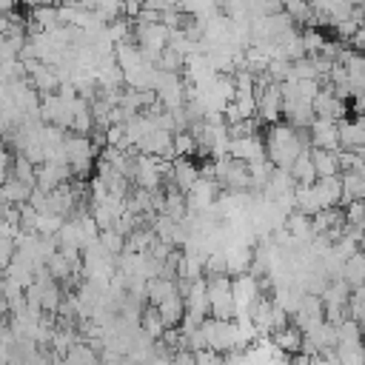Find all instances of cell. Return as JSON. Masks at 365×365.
I'll return each mask as SVG.
<instances>
[{
	"label": "cell",
	"instance_id": "cell-1",
	"mask_svg": "<svg viewBox=\"0 0 365 365\" xmlns=\"http://www.w3.org/2000/svg\"><path fill=\"white\" fill-rule=\"evenodd\" d=\"M308 145H311L308 128H297V125H291L288 120H285V123H282V120L271 123V128H268V134H265V157H268L274 165H279V168H288V165L294 163V157H297L302 148H308Z\"/></svg>",
	"mask_w": 365,
	"mask_h": 365
},
{
	"label": "cell",
	"instance_id": "cell-2",
	"mask_svg": "<svg viewBox=\"0 0 365 365\" xmlns=\"http://www.w3.org/2000/svg\"><path fill=\"white\" fill-rule=\"evenodd\" d=\"M63 157L71 165V174L74 177H86V174H91V163L97 157V145L91 143L88 134L66 131L63 134Z\"/></svg>",
	"mask_w": 365,
	"mask_h": 365
},
{
	"label": "cell",
	"instance_id": "cell-3",
	"mask_svg": "<svg viewBox=\"0 0 365 365\" xmlns=\"http://www.w3.org/2000/svg\"><path fill=\"white\" fill-rule=\"evenodd\" d=\"M200 331L205 336V345L220 351V354H228L234 348H240V339H237V322L234 319H220V317H205L200 322Z\"/></svg>",
	"mask_w": 365,
	"mask_h": 365
},
{
	"label": "cell",
	"instance_id": "cell-4",
	"mask_svg": "<svg viewBox=\"0 0 365 365\" xmlns=\"http://www.w3.org/2000/svg\"><path fill=\"white\" fill-rule=\"evenodd\" d=\"M254 91H257V117L268 125L282 120V88H279V83L271 80L265 86H254Z\"/></svg>",
	"mask_w": 365,
	"mask_h": 365
},
{
	"label": "cell",
	"instance_id": "cell-5",
	"mask_svg": "<svg viewBox=\"0 0 365 365\" xmlns=\"http://www.w3.org/2000/svg\"><path fill=\"white\" fill-rule=\"evenodd\" d=\"M311 108H314V114H317V117H328V120H342V117L348 114L345 100H339V97L334 94L331 83H319V91L314 94Z\"/></svg>",
	"mask_w": 365,
	"mask_h": 365
},
{
	"label": "cell",
	"instance_id": "cell-6",
	"mask_svg": "<svg viewBox=\"0 0 365 365\" xmlns=\"http://www.w3.org/2000/svg\"><path fill=\"white\" fill-rule=\"evenodd\" d=\"M228 154L242 160V163H251V160H262L265 157V137L257 131V134H242V137H231L228 140Z\"/></svg>",
	"mask_w": 365,
	"mask_h": 365
},
{
	"label": "cell",
	"instance_id": "cell-7",
	"mask_svg": "<svg viewBox=\"0 0 365 365\" xmlns=\"http://www.w3.org/2000/svg\"><path fill=\"white\" fill-rule=\"evenodd\" d=\"M308 137L311 148H339V120L314 117V123L308 125Z\"/></svg>",
	"mask_w": 365,
	"mask_h": 365
},
{
	"label": "cell",
	"instance_id": "cell-8",
	"mask_svg": "<svg viewBox=\"0 0 365 365\" xmlns=\"http://www.w3.org/2000/svg\"><path fill=\"white\" fill-rule=\"evenodd\" d=\"M311 191H314V200H317L319 208L339 205V197H342L339 174H336V177H317V180L311 182Z\"/></svg>",
	"mask_w": 365,
	"mask_h": 365
},
{
	"label": "cell",
	"instance_id": "cell-9",
	"mask_svg": "<svg viewBox=\"0 0 365 365\" xmlns=\"http://www.w3.org/2000/svg\"><path fill=\"white\" fill-rule=\"evenodd\" d=\"M200 177V165L197 163H191L188 157H174L171 160V174L165 177V180H171L182 194L194 185V180Z\"/></svg>",
	"mask_w": 365,
	"mask_h": 365
},
{
	"label": "cell",
	"instance_id": "cell-10",
	"mask_svg": "<svg viewBox=\"0 0 365 365\" xmlns=\"http://www.w3.org/2000/svg\"><path fill=\"white\" fill-rule=\"evenodd\" d=\"M271 342H274L282 354H288V359H291V354H297V351L302 348V331L288 319L282 328L271 331Z\"/></svg>",
	"mask_w": 365,
	"mask_h": 365
},
{
	"label": "cell",
	"instance_id": "cell-11",
	"mask_svg": "<svg viewBox=\"0 0 365 365\" xmlns=\"http://www.w3.org/2000/svg\"><path fill=\"white\" fill-rule=\"evenodd\" d=\"M288 171H291V177H294L297 185H311V182L317 180V168H314V160H311V145L302 148V151L294 157V163L288 165Z\"/></svg>",
	"mask_w": 365,
	"mask_h": 365
},
{
	"label": "cell",
	"instance_id": "cell-12",
	"mask_svg": "<svg viewBox=\"0 0 365 365\" xmlns=\"http://www.w3.org/2000/svg\"><path fill=\"white\" fill-rule=\"evenodd\" d=\"M177 291H180V285H177L174 277L157 274V277H148V279H145V297H148L151 305L163 302L165 297H171V294H177Z\"/></svg>",
	"mask_w": 365,
	"mask_h": 365
},
{
	"label": "cell",
	"instance_id": "cell-13",
	"mask_svg": "<svg viewBox=\"0 0 365 365\" xmlns=\"http://www.w3.org/2000/svg\"><path fill=\"white\" fill-rule=\"evenodd\" d=\"M154 308L160 311V317H163V322H165V328H177V325H180V319H182V314H185V302H182V291H177V294H171V297H165V299H163V302H157Z\"/></svg>",
	"mask_w": 365,
	"mask_h": 365
},
{
	"label": "cell",
	"instance_id": "cell-14",
	"mask_svg": "<svg viewBox=\"0 0 365 365\" xmlns=\"http://www.w3.org/2000/svg\"><path fill=\"white\" fill-rule=\"evenodd\" d=\"M339 185H342L339 205H345V202H351V200H365V174L342 171V174H339Z\"/></svg>",
	"mask_w": 365,
	"mask_h": 365
},
{
	"label": "cell",
	"instance_id": "cell-15",
	"mask_svg": "<svg viewBox=\"0 0 365 365\" xmlns=\"http://www.w3.org/2000/svg\"><path fill=\"white\" fill-rule=\"evenodd\" d=\"M311 160H314L317 177H336L339 174L336 148H311Z\"/></svg>",
	"mask_w": 365,
	"mask_h": 365
},
{
	"label": "cell",
	"instance_id": "cell-16",
	"mask_svg": "<svg viewBox=\"0 0 365 365\" xmlns=\"http://www.w3.org/2000/svg\"><path fill=\"white\" fill-rule=\"evenodd\" d=\"M140 328L151 336V339H160L163 334H165V322H163V317H160V311L148 302V308L145 311H140Z\"/></svg>",
	"mask_w": 365,
	"mask_h": 365
},
{
	"label": "cell",
	"instance_id": "cell-17",
	"mask_svg": "<svg viewBox=\"0 0 365 365\" xmlns=\"http://www.w3.org/2000/svg\"><path fill=\"white\" fill-rule=\"evenodd\" d=\"M171 148H174V157H191V154H197L194 134L188 128H177L171 134Z\"/></svg>",
	"mask_w": 365,
	"mask_h": 365
},
{
	"label": "cell",
	"instance_id": "cell-18",
	"mask_svg": "<svg viewBox=\"0 0 365 365\" xmlns=\"http://www.w3.org/2000/svg\"><path fill=\"white\" fill-rule=\"evenodd\" d=\"M11 174H14L17 180L29 182V185H37V171H34V163H31L26 154H20V151H17V157L11 160Z\"/></svg>",
	"mask_w": 365,
	"mask_h": 365
},
{
	"label": "cell",
	"instance_id": "cell-19",
	"mask_svg": "<svg viewBox=\"0 0 365 365\" xmlns=\"http://www.w3.org/2000/svg\"><path fill=\"white\" fill-rule=\"evenodd\" d=\"M97 240H100V245H103L108 254H114V257L125 251V234H120L114 225H111V228H100V237H97Z\"/></svg>",
	"mask_w": 365,
	"mask_h": 365
},
{
	"label": "cell",
	"instance_id": "cell-20",
	"mask_svg": "<svg viewBox=\"0 0 365 365\" xmlns=\"http://www.w3.org/2000/svg\"><path fill=\"white\" fill-rule=\"evenodd\" d=\"M66 362H94V359H100V354L97 351H91V342H74L68 351H66V356H63Z\"/></svg>",
	"mask_w": 365,
	"mask_h": 365
},
{
	"label": "cell",
	"instance_id": "cell-21",
	"mask_svg": "<svg viewBox=\"0 0 365 365\" xmlns=\"http://www.w3.org/2000/svg\"><path fill=\"white\" fill-rule=\"evenodd\" d=\"M345 225H365V200H351L342 205Z\"/></svg>",
	"mask_w": 365,
	"mask_h": 365
},
{
	"label": "cell",
	"instance_id": "cell-22",
	"mask_svg": "<svg viewBox=\"0 0 365 365\" xmlns=\"http://www.w3.org/2000/svg\"><path fill=\"white\" fill-rule=\"evenodd\" d=\"M11 160H14V157L9 154V148H6V145H0V182L11 174Z\"/></svg>",
	"mask_w": 365,
	"mask_h": 365
},
{
	"label": "cell",
	"instance_id": "cell-23",
	"mask_svg": "<svg viewBox=\"0 0 365 365\" xmlns=\"http://www.w3.org/2000/svg\"><path fill=\"white\" fill-rule=\"evenodd\" d=\"M17 3H20V0H0V11H3V14H9V11L17 6Z\"/></svg>",
	"mask_w": 365,
	"mask_h": 365
},
{
	"label": "cell",
	"instance_id": "cell-24",
	"mask_svg": "<svg viewBox=\"0 0 365 365\" xmlns=\"http://www.w3.org/2000/svg\"><path fill=\"white\" fill-rule=\"evenodd\" d=\"M20 3H23V6H29V9H34V6H40L43 0H20Z\"/></svg>",
	"mask_w": 365,
	"mask_h": 365
}]
</instances>
